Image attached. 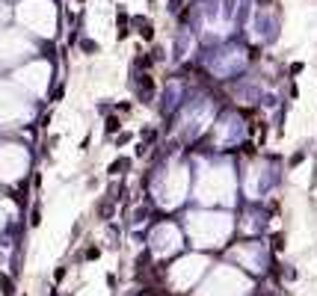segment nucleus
Segmentation results:
<instances>
[{"instance_id":"obj_1","label":"nucleus","mask_w":317,"mask_h":296,"mask_svg":"<svg viewBox=\"0 0 317 296\" xmlns=\"http://www.w3.org/2000/svg\"><path fill=\"white\" fill-rule=\"evenodd\" d=\"M231 228H234V222H231L229 213H190L187 216L190 240L196 246H205V249L223 246L226 237L231 234Z\"/></svg>"},{"instance_id":"obj_2","label":"nucleus","mask_w":317,"mask_h":296,"mask_svg":"<svg viewBox=\"0 0 317 296\" xmlns=\"http://www.w3.org/2000/svg\"><path fill=\"white\" fill-rule=\"evenodd\" d=\"M249 290H252V281L243 273H237L234 267H216L199 296H246Z\"/></svg>"},{"instance_id":"obj_3","label":"nucleus","mask_w":317,"mask_h":296,"mask_svg":"<svg viewBox=\"0 0 317 296\" xmlns=\"http://www.w3.org/2000/svg\"><path fill=\"white\" fill-rule=\"evenodd\" d=\"M234 192V175L226 166L216 169H205L199 175V199L202 202H229V195Z\"/></svg>"},{"instance_id":"obj_4","label":"nucleus","mask_w":317,"mask_h":296,"mask_svg":"<svg viewBox=\"0 0 317 296\" xmlns=\"http://www.w3.org/2000/svg\"><path fill=\"white\" fill-rule=\"evenodd\" d=\"M205 267H208V258H202V255H187V258H181L169 267V284L175 287V290H187L190 284L202 279V273H205Z\"/></svg>"},{"instance_id":"obj_5","label":"nucleus","mask_w":317,"mask_h":296,"mask_svg":"<svg viewBox=\"0 0 317 296\" xmlns=\"http://www.w3.org/2000/svg\"><path fill=\"white\" fill-rule=\"evenodd\" d=\"M231 258L246 267L252 273H264L267 270V246L258 243V240H249V243H237L231 249Z\"/></svg>"},{"instance_id":"obj_6","label":"nucleus","mask_w":317,"mask_h":296,"mask_svg":"<svg viewBox=\"0 0 317 296\" xmlns=\"http://www.w3.org/2000/svg\"><path fill=\"white\" fill-rule=\"evenodd\" d=\"M243 134H246V124H243L240 116H223L219 124H213V142H216L219 148L237 145V142L243 140Z\"/></svg>"},{"instance_id":"obj_7","label":"nucleus","mask_w":317,"mask_h":296,"mask_svg":"<svg viewBox=\"0 0 317 296\" xmlns=\"http://www.w3.org/2000/svg\"><path fill=\"white\" fill-rule=\"evenodd\" d=\"M178 249H181V231H178L172 222H163L151 231V252L154 255H175Z\"/></svg>"},{"instance_id":"obj_8","label":"nucleus","mask_w":317,"mask_h":296,"mask_svg":"<svg viewBox=\"0 0 317 296\" xmlns=\"http://www.w3.org/2000/svg\"><path fill=\"white\" fill-rule=\"evenodd\" d=\"M116 130H119V119L110 116V119H107V134H116Z\"/></svg>"}]
</instances>
